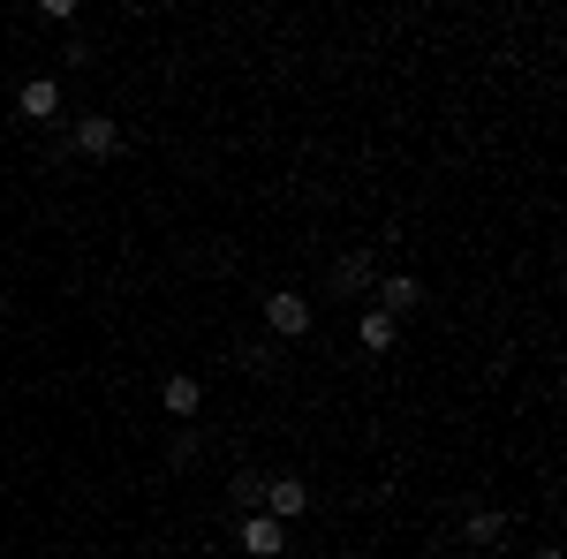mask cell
I'll use <instances>...</instances> for the list:
<instances>
[{"label":"cell","instance_id":"cell-1","mask_svg":"<svg viewBox=\"0 0 567 559\" xmlns=\"http://www.w3.org/2000/svg\"><path fill=\"white\" fill-rule=\"evenodd\" d=\"M310 325H318V302L310 296H296V288H272V296H265V341H303Z\"/></svg>","mask_w":567,"mask_h":559},{"label":"cell","instance_id":"cell-2","mask_svg":"<svg viewBox=\"0 0 567 559\" xmlns=\"http://www.w3.org/2000/svg\"><path fill=\"white\" fill-rule=\"evenodd\" d=\"M61 144L84 152V159H114V152H122V122H114V114H76Z\"/></svg>","mask_w":567,"mask_h":559},{"label":"cell","instance_id":"cell-3","mask_svg":"<svg viewBox=\"0 0 567 559\" xmlns=\"http://www.w3.org/2000/svg\"><path fill=\"white\" fill-rule=\"evenodd\" d=\"M371 310H386L393 325H401V318H416V310H424V280H416V272H379Z\"/></svg>","mask_w":567,"mask_h":559},{"label":"cell","instance_id":"cell-4","mask_svg":"<svg viewBox=\"0 0 567 559\" xmlns=\"http://www.w3.org/2000/svg\"><path fill=\"white\" fill-rule=\"evenodd\" d=\"M258 515H272V521H280V529H288V521H296V515H310V484H303V476H296V469L265 476V507H258Z\"/></svg>","mask_w":567,"mask_h":559},{"label":"cell","instance_id":"cell-5","mask_svg":"<svg viewBox=\"0 0 567 559\" xmlns=\"http://www.w3.org/2000/svg\"><path fill=\"white\" fill-rule=\"evenodd\" d=\"M197 408H205V379H197V371H167V379H159V416L197 424Z\"/></svg>","mask_w":567,"mask_h":559},{"label":"cell","instance_id":"cell-6","mask_svg":"<svg viewBox=\"0 0 567 559\" xmlns=\"http://www.w3.org/2000/svg\"><path fill=\"white\" fill-rule=\"evenodd\" d=\"M507 529H515V521L499 515V507H470V515H462V552H499V545H507Z\"/></svg>","mask_w":567,"mask_h":559},{"label":"cell","instance_id":"cell-7","mask_svg":"<svg viewBox=\"0 0 567 559\" xmlns=\"http://www.w3.org/2000/svg\"><path fill=\"white\" fill-rule=\"evenodd\" d=\"M16 114L39 122V130H61V84L53 76H31V84L16 91Z\"/></svg>","mask_w":567,"mask_h":559},{"label":"cell","instance_id":"cell-8","mask_svg":"<svg viewBox=\"0 0 567 559\" xmlns=\"http://www.w3.org/2000/svg\"><path fill=\"white\" fill-rule=\"evenodd\" d=\"M326 288H333V296H371V288H379V258H371V250H349V258H333Z\"/></svg>","mask_w":567,"mask_h":559},{"label":"cell","instance_id":"cell-9","mask_svg":"<svg viewBox=\"0 0 567 559\" xmlns=\"http://www.w3.org/2000/svg\"><path fill=\"white\" fill-rule=\"evenodd\" d=\"M235 545H243L250 559H280V552H288V529H280L272 515H243V521H235Z\"/></svg>","mask_w":567,"mask_h":559},{"label":"cell","instance_id":"cell-10","mask_svg":"<svg viewBox=\"0 0 567 559\" xmlns=\"http://www.w3.org/2000/svg\"><path fill=\"white\" fill-rule=\"evenodd\" d=\"M235 363H243V379H280V363H288V355H280V341H243L235 348Z\"/></svg>","mask_w":567,"mask_h":559},{"label":"cell","instance_id":"cell-11","mask_svg":"<svg viewBox=\"0 0 567 559\" xmlns=\"http://www.w3.org/2000/svg\"><path fill=\"white\" fill-rule=\"evenodd\" d=\"M355 341H363V355H386V348L401 341V325H393L386 310H363V318H355Z\"/></svg>","mask_w":567,"mask_h":559},{"label":"cell","instance_id":"cell-12","mask_svg":"<svg viewBox=\"0 0 567 559\" xmlns=\"http://www.w3.org/2000/svg\"><path fill=\"white\" fill-rule=\"evenodd\" d=\"M227 499H235V515H258L265 507V469H235L227 476Z\"/></svg>","mask_w":567,"mask_h":559},{"label":"cell","instance_id":"cell-13","mask_svg":"<svg viewBox=\"0 0 567 559\" xmlns=\"http://www.w3.org/2000/svg\"><path fill=\"white\" fill-rule=\"evenodd\" d=\"M197 454H205V438H197V431H182V438H175V454H167V462H175V469H189Z\"/></svg>","mask_w":567,"mask_h":559},{"label":"cell","instance_id":"cell-14","mask_svg":"<svg viewBox=\"0 0 567 559\" xmlns=\"http://www.w3.org/2000/svg\"><path fill=\"white\" fill-rule=\"evenodd\" d=\"M61 69H91V45L69 31V45H61Z\"/></svg>","mask_w":567,"mask_h":559},{"label":"cell","instance_id":"cell-15","mask_svg":"<svg viewBox=\"0 0 567 559\" xmlns=\"http://www.w3.org/2000/svg\"><path fill=\"white\" fill-rule=\"evenodd\" d=\"M529 559H560V552H553V545H537V552H529Z\"/></svg>","mask_w":567,"mask_h":559},{"label":"cell","instance_id":"cell-16","mask_svg":"<svg viewBox=\"0 0 567 559\" xmlns=\"http://www.w3.org/2000/svg\"><path fill=\"white\" fill-rule=\"evenodd\" d=\"M454 559H484V552H454Z\"/></svg>","mask_w":567,"mask_h":559},{"label":"cell","instance_id":"cell-17","mask_svg":"<svg viewBox=\"0 0 567 559\" xmlns=\"http://www.w3.org/2000/svg\"><path fill=\"white\" fill-rule=\"evenodd\" d=\"M159 559H182V552H159Z\"/></svg>","mask_w":567,"mask_h":559}]
</instances>
